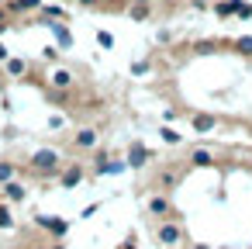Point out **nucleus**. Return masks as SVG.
Segmentation results:
<instances>
[{"label":"nucleus","instance_id":"9b49d317","mask_svg":"<svg viewBox=\"0 0 252 249\" xmlns=\"http://www.w3.org/2000/svg\"><path fill=\"white\" fill-rule=\"evenodd\" d=\"M131 18H135V21L149 18V7H145V4H135V7H131Z\"/></svg>","mask_w":252,"mask_h":249},{"label":"nucleus","instance_id":"39448f33","mask_svg":"<svg viewBox=\"0 0 252 249\" xmlns=\"http://www.w3.org/2000/svg\"><path fill=\"white\" fill-rule=\"evenodd\" d=\"M145 163V149L142 145H131V152H128V166H142Z\"/></svg>","mask_w":252,"mask_h":249},{"label":"nucleus","instance_id":"ddd939ff","mask_svg":"<svg viewBox=\"0 0 252 249\" xmlns=\"http://www.w3.org/2000/svg\"><path fill=\"white\" fill-rule=\"evenodd\" d=\"M38 7V0H14V11H32Z\"/></svg>","mask_w":252,"mask_h":249},{"label":"nucleus","instance_id":"f8f14e48","mask_svg":"<svg viewBox=\"0 0 252 249\" xmlns=\"http://www.w3.org/2000/svg\"><path fill=\"white\" fill-rule=\"evenodd\" d=\"M7 197H11V201H21V197H25V190H21L18 183H7Z\"/></svg>","mask_w":252,"mask_h":249},{"label":"nucleus","instance_id":"0eeeda50","mask_svg":"<svg viewBox=\"0 0 252 249\" xmlns=\"http://www.w3.org/2000/svg\"><path fill=\"white\" fill-rule=\"evenodd\" d=\"M52 83H56V87H59V90H66V87H69V83H73V76H69V73H66V70H59V73H56V76H52Z\"/></svg>","mask_w":252,"mask_h":249},{"label":"nucleus","instance_id":"a211bd4d","mask_svg":"<svg viewBox=\"0 0 252 249\" xmlns=\"http://www.w3.org/2000/svg\"><path fill=\"white\" fill-rule=\"evenodd\" d=\"M97 42H100V45H104V49H111V45H114V38H111V35H107V32H100V35H97Z\"/></svg>","mask_w":252,"mask_h":249},{"label":"nucleus","instance_id":"f03ea898","mask_svg":"<svg viewBox=\"0 0 252 249\" xmlns=\"http://www.w3.org/2000/svg\"><path fill=\"white\" fill-rule=\"evenodd\" d=\"M76 145H83V149H94V145H97V132H94V128H83V132L76 135Z\"/></svg>","mask_w":252,"mask_h":249},{"label":"nucleus","instance_id":"f3484780","mask_svg":"<svg viewBox=\"0 0 252 249\" xmlns=\"http://www.w3.org/2000/svg\"><path fill=\"white\" fill-rule=\"evenodd\" d=\"M11 177H14V170H11V166H7V163H0V180H4V183H7V180H11Z\"/></svg>","mask_w":252,"mask_h":249},{"label":"nucleus","instance_id":"aec40b11","mask_svg":"<svg viewBox=\"0 0 252 249\" xmlns=\"http://www.w3.org/2000/svg\"><path fill=\"white\" fill-rule=\"evenodd\" d=\"M7 225H11V214H7L4 208H0V228H7Z\"/></svg>","mask_w":252,"mask_h":249},{"label":"nucleus","instance_id":"f257e3e1","mask_svg":"<svg viewBox=\"0 0 252 249\" xmlns=\"http://www.w3.org/2000/svg\"><path fill=\"white\" fill-rule=\"evenodd\" d=\"M56 163H59V156L52 149H42V152L32 156V166H38V170H56Z\"/></svg>","mask_w":252,"mask_h":249},{"label":"nucleus","instance_id":"412c9836","mask_svg":"<svg viewBox=\"0 0 252 249\" xmlns=\"http://www.w3.org/2000/svg\"><path fill=\"white\" fill-rule=\"evenodd\" d=\"M0 59H7V49H4V45H0Z\"/></svg>","mask_w":252,"mask_h":249},{"label":"nucleus","instance_id":"2eb2a0df","mask_svg":"<svg viewBox=\"0 0 252 249\" xmlns=\"http://www.w3.org/2000/svg\"><path fill=\"white\" fill-rule=\"evenodd\" d=\"M162 139H166V142H169V145H176V142H180V135H176V132H173V128H162Z\"/></svg>","mask_w":252,"mask_h":249},{"label":"nucleus","instance_id":"9d476101","mask_svg":"<svg viewBox=\"0 0 252 249\" xmlns=\"http://www.w3.org/2000/svg\"><path fill=\"white\" fill-rule=\"evenodd\" d=\"M52 32H56V38H59V45H63V49H69V45H73V38H69V32H66V28H59V25H56Z\"/></svg>","mask_w":252,"mask_h":249},{"label":"nucleus","instance_id":"6e6552de","mask_svg":"<svg viewBox=\"0 0 252 249\" xmlns=\"http://www.w3.org/2000/svg\"><path fill=\"white\" fill-rule=\"evenodd\" d=\"M190 163H193V166H211V152H204V149H197V152L190 156Z\"/></svg>","mask_w":252,"mask_h":249},{"label":"nucleus","instance_id":"dca6fc26","mask_svg":"<svg viewBox=\"0 0 252 249\" xmlns=\"http://www.w3.org/2000/svg\"><path fill=\"white\" fill-rule=\"evenodd\" d=\"M235 49H238V52H252V38H238Z\"/></svg>","mask_w":252,"mask_h":249},{"label":"nucleus","instance_id":"7ed1b4c3","mask_svg":"<svg viewBox=\"0 0 252 249\" xmlns=\"http://www.w3.org/2000/svg\"><path fill=\"white\" fill-rule=\"evenodd\" d=\"M159 239H162V242H169V246H173V242H180V228H176V225H169V221H166V225H162V228H159Z\"/></svg>","mask_w":252,"mask_h":249},{"label":"nucleus","instance_id":"20e7f679","mask_svg":"<svg viewBox=\"0 0 252 249\" xmlns=\"http://www.w3.org/2000/svg\"><path fill=\"white\" fill-rule=\"evenodd\" d=\"M193 128H197V132H211V128H214V118H211V114H197V118H193Z\"/></svg>","mask_w":252,"mask_h":249},{"label":"nucleus","instance_id":"423d86ee","mask_svg":"<svg viewBox=\"0 0 252 249\" xmlns=\"http://www.w3.org/2000/svg\"><path fill=\"white\" fill-rule=\"evenodd\" d=\"M80 177H83V173H80V166H73V170H66V173H63V183H66V187H76V183H80Z\"/></svg>","mask_w":252,"mask_h":249},{"label":"nucleus","instance_id":"1a4fd4ad","mask_svg":"<svg viewBox=\"0 0 252 249\" xmlns=\"http://www.w3.org/2000/svg\"><path fill=\"white\" fill-rule=\"evenodd\" d=\"M38 221H42V225H45V228H52V232H56V235H63V232H66V225H63V221H59V218H38Z\"/></svg>","mask_w":252,"mask_h":249},{"label":"nucleus","instance_id":"6ab92c4d","mask_svg":"<svg viewBox=\"0 0 252 249\" xmlns=\"http://www.w3.org/2000/svg\"><path fill=\"white\" fill-rule=\"evenodd\" d=\"M152 211H156V214H162V211H166V201H162V197H156V201H152Z\"/></svg>","mask_w":252,"mask_h":249},{"label":"nucleus","instance_id":"4468645a","mask_svg":"<svg viewBox=\"0 0 252 249\" xmlns=\"http://www.w3.org/2000/svg\"><path fill=\"white\" fill-rule=\"evenodd\" d=\"M238 7V0H228V4H218V14H235Z\"/></svg>","mask_w":252,"mask_h":249}]
</instances>
